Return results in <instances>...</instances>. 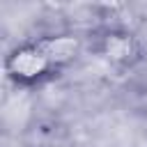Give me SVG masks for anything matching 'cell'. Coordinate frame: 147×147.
Wrapping results in <instances>:
<instances>
[{"instance_id":"1","label":"cell","mask_w":147,"mask_h":147,"mask_svg":"<svg viewBox=\"0 0 147 147\" xmlns=\"http://www.w3.org/2000/svg\"><path fill=\"white\" fill-rule=\"evenodd\" d=\"M48 69H51L48 60L34 46H21L7 60V71L21 80H34V78L44 76Z\"/></svg>"},{"instance_id":"2","label":"cell","mask_w":147,"mask_h":147,"mask_svg":"<svg viewBox=\"0 0 147 147\" xmlns=\"http://www.w3.org/2000/svg\"><path fill=\"white\" fill-rule=\"evenodd\" d=\"M46 60L48 64H67L71 62L76 55H78V48H80V41L74 37V34H57V37H44L39 39L37 44H32Z\"/></svg>"},{"instance_id":"3","label":"cell","mask_w":147,"mask_h":147,"mask_svg":"<svg viewBox=\"0 0 147 147\" xmlns=\"http://www.w3.org/2000/svg\"><path fill=\"white\" fill-rule=\"evenodd\" d=\"M103 53L113 62H129L136 55V44L124 32H110L103 39Z\"/></svg>"}]
</instances>
